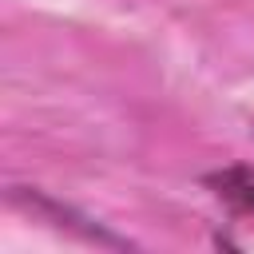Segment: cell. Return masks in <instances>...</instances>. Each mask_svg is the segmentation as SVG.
Instances as JSON below:
<instances>
[{
	"mask_svg": "<svg viewBox=\"0 0 254 254\" xmlns=\"http://www.w3.org/2000/svg\"><path fill=\"white\" fill-rule=\"evenodd\" d=\"M16 198H24L28 206H36L40 214H48V218H60V226H67V230H79L87 242H103V246H127V238H119V234H111V230H103L99 222H91L87 214H75L71 206H60L56 198H44L40 190H16Z\"/></svg>",
	"mask_w": 254,
	"mask_h": 254,
	"instance_id": "7a4b0ae2",
	"label": "cell"
},
{
	"mask_svg": "<svg viewBox=\"0 0 254 254\" xmlns=\"http://www.w3.org/2000/svg\"><path fill=\"white\" fill-rule=\"evenodd\" d=\"M202 183L210 187V194L218 202H226L234 214H254V167L234 163V167H218L210 175H202Z\"/></svg>",
	"mask_w": 254,
	"mask_h": 254,
	"instance_id": "6da1fadb",
	"label": "cell"
}]
</instances>
